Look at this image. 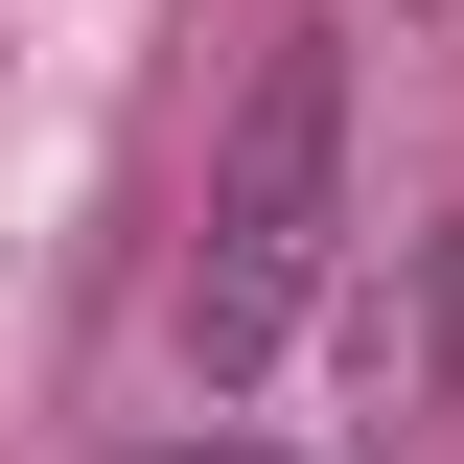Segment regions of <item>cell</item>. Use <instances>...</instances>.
Returning a JSON list of instances; mask_svg holds the SVG:
<instances>
[{"label": "cell", "mask_w": 464, "mask_h": 464, "mask_svg": "<svg viewBox=\"0 0 464 464\" xmlns=\"http://www.w3.org/2000/svg\"><path fill=\"white\" fill-rule=\"evenodd\" d=\"M325 232H348V24H279L256 93H232V140H209V232H186V279H163V348L209 372V395L302 348Z\"/></svg>", "instance_id": "1"}, {"label": "cell", "mask_w": 464, "mask_h": 464, "mask_svg": "<svg viewBox=\"0 0 464 464\" xmlns=\"http://www.w3.org/2000/svg\"><path fill=\"white\" fill-rule=\"evenodd\" d=\"M163 464H256V441H163Z\"/></svg>", "instance_id": "2"}]
</instances>
